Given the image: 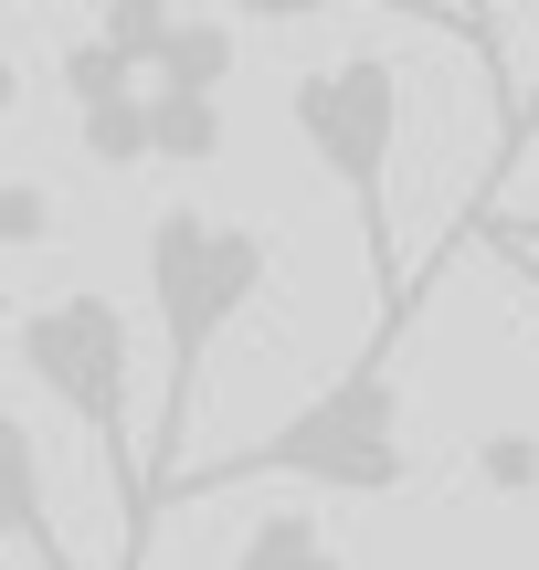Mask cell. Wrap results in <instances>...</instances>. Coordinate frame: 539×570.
I'll use <instances>...</instances> for the list:
<instances>
[{
    "label": "cell",
    "mask_w": 539,
    "mask_h": 570,
    "mask_svg": "<svg viewBox=\"0 0 539 570\" xmlns=\"http://www.w3.org/2000/svg\"><path fill=\"white\" fill-rule=\"evenodd\" d=\"M392 338L402 327H371L350 370L329 391L286 412L275 433H254L244 454H212V465H180L148 508V539H159L169 508H212V497L244 487H317V497H402L413 487V444H402V381H392Z\"/></svg>",
    "instance_id": "6da1fadb"
},
{
    "label": "cell",
    "mask_w": 539,
    "mask_h": 570,
    "mask_svg": "<svg viewBox=\"0 0 539 570\" xmlns=\"http://www.w3.org/2000/svg\"><path fill=\"white\" fill-rule=\"evenodd\" d=\"M275 275V233L265 223H212V212L169 202L159 223H148V306H159V423H148V508H159V487L180 475L190 454V412H202V370L212 348L244 327V306L265 296ZM117 570H148V518H138V550Z\"/></svg>",
    "instance_id": "7a4b0ae2"
},
{
    "label": "cell",
    "mask_w": 539,
    "mask_h": 570,
    "mask_svg": "<svg viewBox=\"0 0 539 570\" xmlns=\"http://www.w3.org/2000/svg\"><path fill=\"white\" fill-rule=\"evenodd\" d=\"M286 117H296L307 159L329 169V190L350 202V223H360L371 296H381L371 327H402V317H413V285H402V233H392V148H402V75H392V53L307 63V75L286 85Z\"/></svg>",
    "instance_id": "3957f363"
},
{
    "label": "cell",
    "mask_w": 539,
    "mask_h": 570,
    "mask_svg": "<svg viewBox=\"0 0 539 570\" xmlns=\"http://www.w3.org/2000/svg\"><path fill=\"white\" fill-rule=\"evenodd\" d=\"M11 360L21 381H42V402H63L85 423V444H96V465L117 475V560L138 550V518H148V454L127 444V317L117 296H96V285H75V296L53 306H21L11 317Z\"/></svg>",
    "instance_id": "277c9868"
},
{
    "label": "cell",
    "mask_w": 539,
    "mask_h": 570,
    "mask_svg": "<svg viewBox=\"0 0 539 570\" xmlns=\"http://www.w3.org/2000/svg\"><path fill=\"white\" fill-rule=\"evenodd\" d=\"M0 550L32 570H75V550L53 529V497H42V444L21 412H0Z\"/></svg>",
    "instance_id": "5b68a950"
},
{
    "label": "cell",
    "mask_w": 539,
    "mask_h": 570,
    "mask_svg": "<svg viewBox=\"0 0 539 570\" xmlns=\"http://www.w3.org/2000/svg\"><path fill=\"white\" fill-rule=\"evenodd\" d=\"M223 159V96H159L148 85V169H212Z\"/></svg>",
    "instance_id": "8992f818"
},
{
    "label": "cell",
    "mask_w": 539,
    "mask_h": 570,
    "mask_svg": "<svg viewBox=\"0 0 539 570\" xmlns=\"http://www.w3.org/2000/svg\"><path fill=\"white\" fill-rule=\"evenodd\" d=\"M233 42H244L233 21H169L159 75H148V85H159V96H223V85H233Z\"/></svg>",
    "instance_id": "52a82bcc"
},
{
    "label": "cell",
    "mask_w": 539,
    "mask_h": 570,
    "mask_svg": "<svg viewBox=\"0 0 539 570\" xmlns=\"http://www.w3.org/2000/svg\"><path fill=\"white\" fill-rule=\"evenodd\" d=\"M233 570H350V560H339V539L317 529V508H265L244 529V550H233Z\"/></svg>",
    "instance_id": "ba28073f"
},
{
    "label": "cell",
    "mask_w": 539,
    "mask_h": 570,
    "mask_svg": "<svg viewBox=\"0 0 539 570\" xmlns=\"http://www.w3.org/2000/svg\"><path fill=\"white\" fill-rule=\"evenodd\" d=\"M75 138H85V159H96V169H148V85H138V96L85 106Z\"/></svg>",
    "instance_id": "9c48e42d"
},
{
    "label": "cell",
    "mask_w": 539,
    "mask_h": 570,
    "mask_svg": "<svg viewBox=\"0 0 539 570\" xmlns=\"http://www.w3.org/2000/svg\"><path fill=\"white\" fill-rule=\"evenodd\" d=\"M423 32L465 42V53H487V63L508 53V21H487V11H477V21H423ZM519 117H529V85H508V75H498V169H508V159L529 148V138H519Z\"/></svg>",
    "instance_id": "30bf717a"
},
{
    "label": "cell",
    "mask_w": 539,
    "mask_h": 570,
    "mask_svg": "<svg viewBox=\"0 0 539 570\" xmlns=\"http://www.w3.org/2000/svg\"><path fill=\"white\" fill-rule=\"evenodd\" d=\"M96 42H106V53H117L138 85H148V75H159V42H169V11H148V0H117V11L96 21Z\"/></svg>",
    "instance_id": "8fae6325"
},
{
    "label": "cell",
    "mask_w": 539,
    "mask_h": 570,
    "mask_svg": "<svg viewBox=\"0 0 539 570\" xmlns=\"http://www.w3.org/2000/svg\"><path fill=\"white\" fill-rule=\"evenodd\" d=\"M106 96H138V75H127V63L106 53L96 32H85L75 53H63V106H75V117H85V106H106Z\"/></svg>",
    "instance_id": "7c38bea8"
},
{
    "label": "cell",
    "mask_w": 539,
    "mask_h": 570,
    "mask_svg": "<svg viewBox=\"0 0 539 570\" xmlns=\"http://www.w3.org/2000/svg\"><path fill=\"white\" fill-rule=\"evenodd\" d=\"M42 233H53V190H42V180H0V254L42 244Z\"/></svg>",
    "instance_id": "4fadbf2b"
},
{
    "label": "cell",
    "mask_w": 539,
    "mask_h": 570,
    "mask_svg": "<svg viewBox=\"0 0 539 570\" xmlns=\"http://www.w3.org/2000/svg\"><path fill=\"white\" fill-rule=\"evenodd\" d=\"M477 465H487V487H539V444H529V433H498Z\"/></svg>",
    "instance_id": "5bb4252c"
},
{
    "label": "cell",
    "mask_w": 539,
    "mask_h": 570,
    "mask_svg": "<svg viewBox=\"0 0 539 570\" xmlns=\"http://www.w3.org/2000/svg\"><path fill=\"white\" fill-rule=\"evenodd\" d=\"M498 254H508V265H519V275L539 285V254H519V244H508V233H498Z\"/></svg>",
    "instance_id": "9a60e30c"
},
{
    "label": "cell",
    "mask_w": 539,
    "mask_h": 570,
    "mask_svg": "<svg viewBox=\"0 0 539 570\" xmlns=\"http://www.w3.org/2000/svg\"><path fill=\"white\" fill-rule=\"evenodd\" d=\"M11 106H21V75H11V63H0V117H11Z\"/></svg>",
    "instance_id": "2e32d148"
},
{
    "label": "cell",
    "mask_w": 539,
    "mask_h": 570,
    "mask_svg": "<svg viewBox=\"0 0 539 570\" xmlns=\"http://www.w3.org/2000/svg\"><path fill=\"white\" fill-rule=\"evenodd\" d=\"M498 233H508V244H529V254H539V223H498Z\"/></svg>",
    "instance_id": "e0dca14e"
}]
</instances>
